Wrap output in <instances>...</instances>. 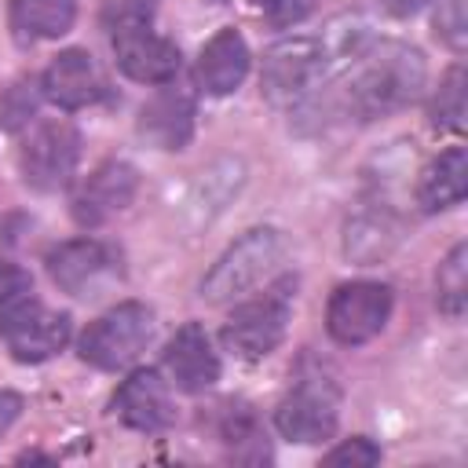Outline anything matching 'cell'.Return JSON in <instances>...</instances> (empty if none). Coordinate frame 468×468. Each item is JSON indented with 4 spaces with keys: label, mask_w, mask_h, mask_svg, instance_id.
Here are the masks:
<instances>
[{
    "label": "cell",
    "mask_w": 468,
    "mask_h": 468,
    "mask_svg": "<svg viewBox=\"0 0 468 468\" xmlns=\"http://www.w3.org/2000/svg\"><path fill=\"white\" fill-rule=\"evenodd\" d=\"M18 413H22V399L15 391H0V435L18 420Z\"/></svg>",
    "instance_id": "obj_28"
},
{
    "label": "cell",
    "mask_w": 468,
    "mask_h": 468,
    "mask_svg": "<svg viewBox=\"0 0 468 468\" xmlns=\"http://www.w3.org/2000/svg\"><path fill=\"white\" fill-rule=\"evenodd\" d=\"M285 256V234L274 227H252L245 230L205 274L201 296L208 303H227L241 292H249L256 282H263Z\"/></svg>",
    "instance_id": "obj_2"
},
{
    "label": "cell",
    "mask_w": 468,
    "mask_h": 468,
    "mask_svg": "<svg viewBox=\"0 0 468 468\" xmlns=\"http://www.w3.org/2000/svg\"><path fill=\"white\" fill-rule=\"evenodd\" d=\"M117 267V256L110 245L95 241V238H80V241H66L58 249L48 252V274L58 289L73 292V296H88V289H95L102 278H110Z\"/></svg>",
    "instance_id": "obj_13"
},
{
    "label": "cell",
    "mask_w": 468,
    "mask_h": 468,
    "mask_svg": "<svg viewBox=\"0 0 468 468\" xmlns=\"http://www.w3.org/2000/svg\"><path fill=\"white\" fill-rule=\"evenodd\" d=\"M336 406H340L336 388L325 384L322 377H307L282 399L274 424L292 442H322L336 431V417H340Z\"/></svg>",
    "instance_id": "obj_9"
},
{
    "label": "cell",
    "mask_w": 468,
    "mask_h": 468,
    "mask_svg": "<svg viewBox=\"0 0 468 468\" xmlns=\"http://www.w3.org/2000/svg\"><path fill=\"white\" fill-rule=\"evenodd\" d=\"M435 33L453 48L464 51L468 44V15H464V0H442L435 11Z\"/></svg>",
    "instance_id": "obj_23"
},
{
    "label": "cell",
    "mask_w": 468,
    "mask_h": 468,
    "mask_svg": "<svg viewBox=\"0 0 468 468\" xmlns=\"http://www.w3.org/2000/svg\"><path fill=\"white\" fill-rule=\"evenodd\" d=\"M80 157V135L66 121H44L22 146V179L37 190H58L69 183Z\"/></svg>",
    "instance_id": "obj_7"
},
{
    "label": "cell",
    "mask_w": 468,
    "mask_h": 468,
    "mask_svg": "<svg viewBox=\"0 0 468 468\" xmlns=\"http://www.w3.org/2000/svg\"><path fill=\"white\" fill-rule=\"evenodd\" d=\"M311 4H314V0H260L267 22H274V26H292V22H300V18L311 11Z\"/></svg>",
    "instance_id": "obj_26"
},
{
    "label": "cell",
    "mask_w": 468,
    "mask_h": 468,
    "mask_svg": "<svg viewBox=\"0 0 468 468\" xmlns=\"http://www.w3.org/2000/svg\"><path fill=\"white\" fill-rule=\"evenodd\" d=\"M77 0H11V29L18 40H55L69 33Z\"/></svg>",
    "instance_id": "obj_19"
},
{
    "label": "cell",
    "mask_w": 468,
    "mask_h": 468,
    "mask_svg": "<svg viewBox=\"0 0 468 468\" xmlns=\"http://www.w3.org/2000/svg\"><path fill=\"white\" fill-rule=\"evenodd\" d=\"M139 135L157 150H183L194 135V95L165 88L139 110Z\"/></svg>",
    "instance_id": "obj_15"
},
{
    "label": "cell",
    "mask_w": 468,
    "mask_h": 468,
    "mask_svg": "<svg viewBox=\"0 0 468 468\" xmlns=\"http://www.w3.org/2000/svg\"><path fill=\"white\" fill-rule=\"evenodd\" d=\"M424 88V55L402 40H369L333 84L329 106L355 121H377L410 106Z\"/></svg>",
    "instance_id": "obj_1"
},
{
    "label": "cell",
    "mask_w": 468,
    "mask_h": 468,
    "mask_svg": "<svg viewBox=\"0 0 468 468\" xmlns=\"http://www.w3.org/2000/svg\"><path fill=\"white\" fill-rule=\"evenodd\" d=\"M110 40H113L117 66H121L132 80H143V84H168V80L179 73V48H176L168 37L154 33L150 26L117 33V37H110Z\"/></svg>",
    "instance_id": "obj_11"
},
{
    "label": "cell",
    "mask_w": 468,
    "mask_h": 468,
    "mask_svg": "<svg viewBox=\"0 0 468 468\" xmlns=\"http://www.w3.org/2000/svg\"><path fill=\"white\" fill-rule=\"evenodd\" d=\"M99 18H102V29L110 37L128 33V29H143L154 22V0H106Z\"/></svg>",
    "instance_id": "obj_22"
},
{
    "label": "cell",
    "mask_w": 468,
    "mask_h": 468,
    "mask_svg": "<svg viewBox=\"0 0 468 468\" xmlns=\"http://www.w3.org/2000/svg\"><path fill=\"white\" fill-rule=\"evenodd\" d=\"M26 292H29V274L18 263L0 260V311L11 307L15 300H22Z\"/></svg>",
    "instance_id": "obj_25"
},
{
    "label": "cell",
    "mask_w": 468,
    "mask_h": 468,
    "mask_svg": "<svg viewBox=\"0 0 468 468\" xmlns=\"http://www.w3.org/2000/svg\"><path fill=\"white\" fill-rule=\"evenodd\" d=\"M322 461L325 464H377L380 461V446H373L366 435H358V439H347V442L333 446Z\"/></svg>",
    "instance_id": "obj_24"
},
{
    "label": "cell",
    "mask_w": 468,
    "mask_h": 468,
    "mask_svg": "<svg viewBox=\"0 0 468 468\" xmlns=\"http://www.w3.org/2000/svg\"><path fill=\"white\" fill-rule=\"evenodd\" d=\"M391 318V289L384 282H347L329 296L325 329L336 344H366Z\"/></svg>",
    "instance_id": "obj_5"
},
{
    "label": "cell",
    "mask_w": 468,
    "mask_h": 468,
    "mask_svg": "<svg viewBox=\"0 0 468 468\" xmlns=\"http://www.w3.org/2000/svg\"><path fill=\"white\" fill-rule=\"evenodd\" d=\"M329 69V55L318 37H285L263 55V73H260V91L267 102L285 106L303 99Z\"/></svg>",
    "instance_id": "obj_3"
},
{
    "label": "cell",
    "mask_w": 468,
    "mask_h": 468,
    "mask_svg": "<svg viewBox=\"0 0 468 468\" xmlns=\"http://www.w3.org/2000/svg\"><path fill=\"white\" fill-rule=\"evenodd\" d=\"M113 413L135 431H161L172 424V395L168 384L154 369H135L121 380L113 395Z\"/></svg>",
    "instance_id": "obj_14"
},
{
    "label": "cell",
    "mask_w": 468,
    "mask_h": 468,
    "mask_svg": "<svg viewBox=\"0 0 468 468\" xmlns=\"http://www.w3.org/2000/svg\"><path fill=\"white\" fill-rule=\"evenodd\" d=\"M29 113H33V91H26V84L11 88V95H7L4 106H0V124H4V128H15V124H22Z\"/></svg>",
    "instance_id": "obj_27"
},
{
    "label": "cell",
    "mask_w": 468,
    "mask_h": 468,
    "mask_svg": "<svg viewBox=\"0 0 468 468\" xmlns=\"http://www.w3.org/2000/svg\"><path fill=\"white\" fill-rule=\"evenodd\" d=\"M150 329H154V314L146 303H135V300L117 303L113 311H106L84 329L80 358L95 369H121L143 351V344L150 340Z\"/></svg>",
    "instance_id": "obj_4"
},
{
    "label": "cell",
    "mask_w": 468,
    "mask_h": 468,
    "mask_svg": "<svg viewBox=\"0 0 468 468\" xmlns=\"http://www.w3.org/2000/svg\"><path fill=\"white\" fill-rule=\"evenodd\" d=\"M135 190H139V172L128 161H106L73 194V219L80 227H99L110 216L124 212Z\"/></svg>",
    "instance_id": "obj_10"
},
{
    "label": "cell",
    "mask_w": 468,
    "mask_h": 468,
    "mask_svg": "<svg viewBox=\"0 0 468 468\" xmlns=\"http://www.w3.org/2000/svg\"><path fill=\"white\" fill-rule=\"evenodd\" d=\"M428 113H431V124L442 128V132H461L464 128V66H453L442 77Z\"/></svg>",
    "instance_id": "obj_21"
},
{
    "label": "cell",
    "mask_w": 468,
    "mask_h": 468,
    "mask_svg": "<svg viewBox=\"0 0 468 468\" xmlns=\"http://www.w3.org/2000/svg\"><path fill=\"white\" fill-rule=\"evenodd\" d=\"M40 84H44V95L62 110H80V106H91L106 95V80L84 48L58 51L55 62L44 69Z\"/></svg>",
    "instance_id": "obj_12"
},
{
    "label": "cell",
    "mask_w": 468,
    "mask_h": 468,
    "mask_svg": "<svg viewBox=\"0 0 468 468\" xmlns=\"http://www.w3.org/2000/svg\"><path fill=\"white\" fill-rule=\"evenodd\" d=\"M435 296H439V307L457 318L468 303V245H453L450 256L439 263V274H435Z\"/></svg>",
    "instance_id": "obj_20"
},
{
    "label": "cell",
    "mask_w": 468,
    "mask_h": 468,
    "mask_svg": "<svg viewBox=\"0 0 468 468\" xmlns=\"http://www.w3.org/2000/svg\"><path fill=\"white\" fill-rule=\"evenodd\" d=\"M464 194H468V154L461 146H450L435 161H428V168L420 172L417 205L424 212H442V208H453Z\"/></svg>",
    "instance_id": "obj_18"
},
{
    "label": "cell",
    "mask_w": 468,
    "mask_h": 468,
    "mask_svg": "<svg viewBox=\"0 0 468 468\" xmlns=\"http://www.w3.org/2000/svg\"><path fill=\"white\" fill-rule=\"evenodd\" d=\"M249 73V44L238 29H219L197 55V84L208 95H230Z\"/></svg>",
    "instance_id": "obj_17"
},
{
    "label": "cell",
    "mask_w": 468,
    "mask_h": 468,
    "mask_svg": "<svg viewBox=\"0 0 468 468\" xmlns=\"http://www.w3.org/2000/svg\"><path fill=\"white\" fill-rule=\"evenodd\" d=\"M69 314L51 311L44 303H18L15 311H7V318L0 322V336L7 344V351L18 362H44L51 355H58L69 344Z\"/></svg>",
    "instance_id": "obj_8"
},
{
    "label": "cell",
    "mask_w": 468,
    "mask_h": 468,
    "mask_svg": "<svg viewBox=\"0 0 468 468\" xmlns=\"http://www.w3.org/2000/svg\"><path fill=\"white\" fill-rule=\"evenodd\" d=\"M289 314H292V296L289 285H274L271 292H263L252 303H241L234 311V318L223 325V344L238 355V358H263L271 355L289 329Z\"/></svg>",
    "instance_id": "obj_6"
},
{
    "label": "cell",
    "mask_w": 468,
    "mask_h": 468,
    "mask_svg": "<svg viewBox=\"0 0 468 468\" xmlns=\"http://www.w3.org/2000/svg\"><path fill=\"white\" fill-rule=\"evenodd\" d=\"M165 369L172 373L176 388L183 391H205L219 380V358L212 351L208 333L197 322H186L165 347Z\"/></svg>",
    "instance_id": "obj_16"
}]
</instances>
